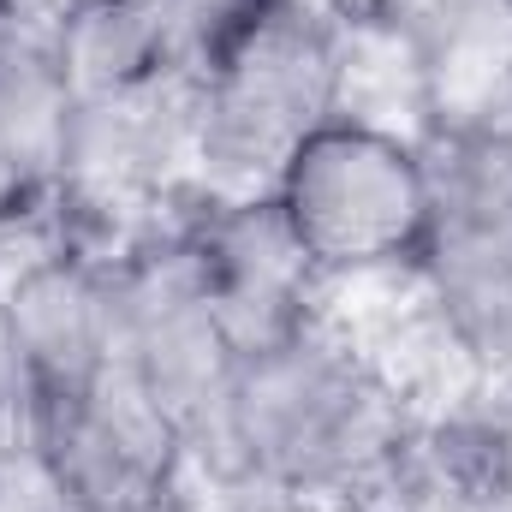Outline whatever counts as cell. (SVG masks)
I'll list each match as a JSON object with an SVG mask.
<instances>
[{"label": "cell", "instance_id": "6da1fadb", "mask_svg": "<svg viewBox=\"0 0 512 512\" xmlns=\"http://www.w3.org/2000/svg\"><path fill=\"white\" fill-rule=\"evenodd\" d=\"M405 435L411 399L328 304L316 322L239 358L203 477L292 507H334L376 489Z\"/></svg>", "mask_w": 512, "mask_h": 512}, {"label": "cell", "instance_id": "7a4b0ae2", "mask_svg": "<svg viewBox=\"0 0 512 512\" xmlns=\"http://www.w3.org/2000/svg\"><path fill=\"white\" fill-rule=\"evenodd\" d=\"M346 108V30L322 0H262L191 72V197H268Z\"/></svg>", "mask_w": 512, "mask_h": 512}, {"label": "cell", "instance_id": "3957f363", "mask_svg": "<svg viewBox=\"0 0 512 512\" xmlns=\"http://www.w3.org/2000/svg\"><path fill=\"white\" fill-rule=\"evenodd\" d=\"M268 197L328 292L411 274L435 233L423 143L364 114L322 120L286 155Z\"/></svg>", "mask_w": 512, "mask_h": 512}, {"label": "cell", "instance_id": "277c9868", "mask_svg": "<svg viewBox=\"0 0 512 512\" xmlns=\"http://www.w3.org/2000/svg\"><path fill=\"white\" fill-rule=\"evenodd\" d=\"M114 292H120V370L173 417V429L191 447V465L203 471L221 441L227 393L245 352L209 298V280L179 215L120 245Z\"/></svg>", "mask_w": 512, "mask_h": 512}, {"label": "cell", "instance_id": "5b68a950", "mask_svg": "<svg viewBox=\"0 0 512 512\" xmlns=\"http://www.w3.org/2000/svg\"><path fill=\"white\" fill-rule=\"evenodd\" d=\"M24 447L78 512H173L197 471L173 417L126 370L36 405Z\"/></svg>", "mask_w": 512, "mask_h": 512}, {"label": "cell", "instance_id": "8992f818", "mask_svg": "<svg viewBox=\"0 0 512 512\" xmlns=\"http://www.w3.org/2000/svg\"><path fill=\"white\" fill-rule=\"evenodd\" d=\"M0 304L12 316L18 352L30 364L36 405L84 393L120 370V292L114 256L78 239H36L30 256L0 268Z\"/></svg>", "mask_w": 512, "mask_h": 512}, {"label": "cell", "instance_id": "52a82bcc", "mask_svg": "<svg viewBox=\"0 0 512 512\" xmlns=\"http://www.w3.org/2000/svg\"><path fill=\"white\" fill-rule=\"evenodd\" d=\"M179 221L239 352H256L328 310V286L298 251L274 197H191Z\"/></svg>", "mask_w": 512, "mask_h": 512}, {"label": "cell", "instance_id": "ba28073f", "mask_svg": "<svg viewBox=\"0 0 512 512\" xmlns=\"http://www.w3.org/2000/svg\"><path fill=\"white\" fill-rule=\"evenodd\" d=\"M411 292L465 382H512V233L435 227L411 268Z\"/></svg>", "mask_w": 512, "mask_h": 512}, {"label": "cell", "instance_id": "9c48e42d", "mask_svg": "<svg viewBox=\"0 0 512 512\" xmlns=\"http://www.w3.org/2000/svg\"><path fill=\"white\" fill-rule=\"evenodd\" d=\"M417 143L435 185V227L512 233V96L441 114Z\"/></svg>", "mask_w": 512, "mask_h": 512}, {"label": "cell", "instance_id": "30bf717a", "mask_svg": "<svg viewBox=\"0 0 512 512\" xmlns=\"http://www.w3.org/2000/svg\"><path fill=\"white\" fill-rule=\"evenodd\" d=\"M54 42L72 78V96H108V90L185 72L173 0H84L54 30Z\"/></svg>", "mask_w": 512, "mask_h": 512}, {"label": "cell", "instance_id": "8fae6325", "mask_svg": "<svg viewBox=\"0 0 512 512\" xmlns=\"http://www.w3.org/2000/svg\"><path fill=\"white\" fill-rule=\"evenodd\" d=\"M30 417H36V387H30V364L18 352L12 316L0 304V453L30 441Z\"/></svg>", "mask_w": 512, "mask_h": 512}]
</instances>
